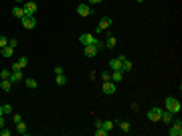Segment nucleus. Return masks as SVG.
Wrapping results in <instances>:
<instances>
[{
    "instance_id": "nucleus-1",
    "label": "nucleus",
    "mask_w": 182,
    "mask_h": 136,
    "mask_svg": "<svg viewBox=\"0 0 182 136\" xmlns=\"http://www.w3.org/2000/svg\"><path fill=\"white\" fill-rule=\"evenodd\" d=\"M166 110L172 112V114H180L182 106H180V102H178L176 98H166Z\"/></svg>"
},
{
    "instance_id": "nucleus-2",
    "label": "nucleus",
    "mask_w": 182,
    "mask_h": 136,
    "mask_svg": "<svg viewBox=\"0 0 182 136\" xmlns=\"http://www.w3.org/2000/svg\"><path fill=\"white\" fill-rule=\"evenodd\" d=\"M22 10H24V16H34L37 10H39V6L34 4V0H27V2L22 4Z\"/></svg>"
},
{
    "instance_id": "nucleus-3",
    "label": "nucleus",
    "mask_w": 182,
    "mask_h": 136,
    "mask_svg": "<svg viewBox=\"0 0 182 136\" xmlns=\"http://www.w3.org/2000/svg\"><path fill=\"white\" fill-rule=\"evenodd\" d=\"M79 41H81V45L85 47V45H95V43H97V39H95L93 35L85 33V35H81V37H79Z\"/></svg>"
},
{
    "instance_id": "nucleus-4",
    "label": "nucleus",
    "mask_w": 182,
    "mask_h": 136,
    "mask_svg": "<svg viewBox=\"0 0 182 136\" xmlns=\"http://www.w3.org/2000/svg\"><path fill=\"white\" fill-rule=\"evenodd\" d=\"M111 18H109V16H103V18H101L99 21V25H97V31H95V33H101V31H105V28H109L111 27Z\"/></svg>"
},
{
    "instance_id": "nucleus-5",
    "label": "nucleus",
    "mask_w": 182,
    "mask_h": 136,
    "mask_svg": "<svg viewBox=\"0 0 182 136\" xmlns=\"http://www.w3.org/2000/svg\"><path fill=\"white\" fill-rule=\"evenodd\" d=\"M10 81H12V83L24 81V75H22V69H12V73H10Z\"/></svg>"
},
{
    "instance_id": "nucleus-6",
    "label": "nucleus",
    "mask_w": 182,
    "mask_h": 136,
    "mask_svg": "<svg viewBox=\"0 0 182 136\" xmlns=\"http://www.w3.org/2000/svg\"><path fill=\"white\" fill-rule=\"evenodd\" d=\"M168 134L170 136H180L182 134V122H180V120H176V122L172 124V128L168 130Z\"/></svg>"
},
{
    "instance_id": "nucleus-7",
    "label": "nucleus",
    "mask_w": 182,
    "mask_h": 136,
    "mask_svg": "<svg viewBox=\"0 0 182 136\" xmlns=\"http://www.w3.org/2000/svg\"><path fill=\"white\" fill-rule=\"evenodd\" d=\"M160 114H162V108H152V110H148V120H152V122H158V120H160Z\"/></svg>"
},
{
    "instance_id": "nucleus-8",
    "label": "nucleus",
    "mask_w": 182,
    "mask_h": 136,
    "mask_svg": "<svg viewBox=\"0 0 182 136\" xmlns=\"http://www.w3.org/2000/svg\"><path fill=\"white\" fill-rule=\"evenodd\" d=\"M77 14L79 16H91V6L89 4H79L77 6Z\"/></svg>"
},
{
    "instance_id": "nucleus-9",
    "label": "nucleus",
    "mask_w": 182,
    "mask_h": 136,
    "mask_svg": "<svg viewBox=\"0 0 182 136\" xmlns=\"http://www.w3.org/2000/svg\"><path fill=\"white\" fill-rule=\"evenodd\" d=\"M22 27L24 28H34L37 27V18H34V16H24V18H22Z\"/></svg>"
},
{
    "instance_id": "nucleus-10",
    "label": "nucleus",
    "mask_w": 182,
    "mask_h": 136,
    "mask_svg": "<svg viewBox=\"0 0 182 136\" xmlns=\"http://www.w3.org/2000/svg\"><path fill=\"white\" fill-rule=\"evenodd\" d=\"M103 94H115V83L113 81H103Z\"/></svg>"
},
{
    "instance_id": "nucleus-11",
    "label": "nucleus",
    "mask_w": 182,
    "mask_h": 136,
    "mask_svg": "<svg viewBox=\"0 0 182 136\" xmlns=\"http://www.w3.org/2000/svg\"><path fill=\"white\" fill-rule=\"evenodd\" d=\"M83 53H85V57H95V55H97V47H95V45H85Z\"/></svg>"
},
{
    "instance_id": "nucleus-12",
    "label": "nucleus",
    "mask_w": 182,
    "mask_h": 136,
    "mask_svg": "<svg viewBox=\"0 0 182 136\" xmlns=\"http://www.w3.org/2000/svg\"><path fill=\"white\" fill-rule=\"evenodd\" d=\"M172 116H174L172 112H168V110H162L160 120H162V122H166V124H170V122H172Z\"/></svg>"
},
{
    "instance_id": "nucleus-13",
    "label": "nucleus",
    "mask_w": 182,
    "mask_h": 136,
    "mask_svg": "<svg viewBox=\"0 0 182 136\" xmlns=\"http://www.w3.org/2000/svg\"><path fill=\"white\" fill-rule=\"evenodd\" d=\"M12 53H14V49L12 47H2L0 49V57H4V59H8V57H12Z\"/></svg>"
},
{
    "instance_id": "nucleus-14",
    "label": "nucleus",
    "mask_w": 182,
    "mask_h": 136,
    "mask_svg": "<svg viewBox=\"0 0 182 136\" xmlns=\"http://www.w3.org/2000/svg\"><path fill=\"white\" fill-rule=\"evenodd\" d=\"M27 65H28V59H27V57H20L18 61H16V63L12 65V69H24Z\"/></svg>"
},
{
    "instance_id": "nucleus-15",
    "label": "nucleus",
    "mask_w": 182,
    "mask_h": 136,
    "mask_svg": "<svg viewBox=\"0 0 182 136\" xmlns=\"http://www.w3.org/2000/svg\"><path fill=\"white\" fill-rule=\"evenodd\" d=\"M0 89L8 94V91L12 89V81H10V79H2V81H0Z\"/></svg>"
},
{
    "instance_id": "nucleus-16",
    "label": "nucleus",
    "mask_w": 182,
    "mask_h": 136,
    "mask_svg": "<svg viewBox=\"0 0 182 136\" xmlns=\"http://www.w3.org/2000/svg\"><path fill=\"white\" fill-rule=\"evenodd\" d=\"M109 69H111V71H117V69H120V71H121V61L117 59V57L109 61Z\"/></svg>"
},
{
    "instance_id": "nucleus-17",
    "label": "nucleus",
    "mask_w": 182,
    "mask_h": 136,
    "mask_svg": "<svg viewBox=\"0 0 182 136\" xmlns=\"http://www.w3.org/2000/svg\"><path fill=\"white\" fill-rule=\"evenodd\" d=\"M132 67H134V65H132V61H129V59H123V61H121V71H123V73H129V71H132Z\"/></svg>"
},
{
    "instance_id": "nucleus-18",
    "label": "nucleus",
    "mask_w": 182,
    "mask_h": 136,
    "mask_svg": "<svg viewBox=\"0 0 182 136\" xmlns=\"http://www.w3.org/2000/svg\"><path fill=\"white\" fill-rule=\"evenodd\" d=\"M12 14L16 16V18H20V21L24 18V10H22V6H14L12 8Z\"/></svg>"
},
{
    "instance_id": "nucleus-19",
    "label": "nucleus",
    "mask_w": 182,
    "mask_h": 136,
    "mask_svg": "<svg viewBox=\"0 0 182 136\" xmlns=\"http://www.w3.org/2000/svg\"><path fill=\"white\" fill-rule=\"evenodd\" d=\"M24 83H27L28 89H37V85H39V83H37V79H33V77H27V79H24Z\"/></svg>"
},
{
    "instance_id": "nucleus-20",
    "label": "nucleus",
    "mask_w": 182,
    "mask_h": 136,
    "mask_svg": "<svg viewBox=\"0 0 182 136\" xmlns=\"http://www.w3.org/2000/svg\"><path fill=\"white\" fill-rule=\"evenodd\" d=\"M16 132H18V134H28L27 124H24V122H18V124H16Z\"/></svg>"
},
{
    "instance_id": "nucleus-21",
    "label": "nucleus",
    "mask_w": 182,
    "mask_h": 136,
    "mask_svg": "<svg viewBox=\"0 0 182 136\" xmlns=\"http://www.w3.org/2000/svg\"><path fill=\"white\" fill-rule=\"evenodd\" d=\"M121 79H123V71H120V69H117V71H113V75H111V81H121Z\"/></svg>"
},
{
    "instance_id": "nucleus-22",
    "label": "nucleus",
    "mask_w": 182,
    "mask_h": 136,
    "mask_svg": "<svg viewBox=\"0 0 182 136\" xmlns=\"http://www.w3.org/2000/svg\"><path fill=\"white\" fill-rule=\"evenodd\" d=\"M115 45H117V39H115V37H107V41H105V47H107V49H113Z\"/></svg>"
},
{
    "instance_id": "nucleus-23",
    "label": "nucleus",
    "mask_w": 182,
    "mask_h": 136,
    "mask_svg": "<svg viewBox=\"0 0 182 136\" xmlns=\"http://www.w3.org/2000/svg\"><path fill=\"white\" fill-rule=\"evenodd\" d=\"M55 81H57V85H65V81H67V79H65V73H59Z\"/></svg>"
},
{
    "instance_id": "nucleus-24",
    "label": "nucleus",
    "mask_w": 182,
    "mask_h": 136,
    "mask_svg": "<svg viewBox=\"0 0 182 136\" xmlns=\"http://www.w3.org/2000/svg\"><path fill=\"white\" fill-rule=\"evenodd\" d=\"M101 128H105L109 132V130H113V122H111V120H103V126H101Z\"/></svg>"
},
{
    "instance_id": "nucleus-25",
    "label": "nucleus",
    "mask_w": 182,
    "mask_h": 136,
    "mask_svg": "<svg viewBox=\"0 0 182 136\" xmlns=\"http://www.w3.org/2000/svg\"><path fill=\"white\" fill-rule=\"evenodd\" d=\"M120 128L123 130V132H129V122H128V120H121V122H120Z\"/></svg>"
},
{
    "instance_id": "nucleus-26",
    "label": "nucleus",
    "mask_w": 182,
    "mask_h": 136,
    "mask_svg": "<svg viewBox=\"0 0 182 136\" xmlns=\"http://www.w3.org/2000/svg\"><path fill=\"white\" fill-rule=\"evenodd\" d=\"M10 73H12L10 69H2V71H0V77H2V79H10Z\"/></svg>"
},
{
    "instance_id": "nucleus-27",
    "label": "nucleus",
    "mask_w": 182,
    "mask_h": 136,
    "mask_svg": "<svg viewBox=\"0 0 182 136\" xmlns=\"http://www.w3.org/2000/svg\"><path fill=\"white\" fill-rule=\"evenodd\" d=\"M107 134H109V132L105 128H97V130H95V136H107Z\"/></svg>"
},
{
    "instance_id": "nucleus-28",
    "label": "nucleus",
    "mask_w": 182,
    "mask_h": 136,
    "mask_svg": "<svg viewBox=\"0 0 182 136\" xmlns=\"http://www.w3.org/2000/svg\"><path fill=\"white\" fill-rule=\"evenodd\" d=\"M6 45H8V37L0 35V49H2V47H6Z\"/></svg>"
},
{
    "instance_id": "nucleus-29",
    "label": "nucleus",
    "mask_w": 182,
    "mask_h": 136,
    "mask_svg": "<svg viewBox=\"0 0 182 136\" xmlns=\"http://www.w3.org/2000/svg\"><path fill=\"white\" fill-rule=\"evenodd\" d=\"M101 79H103V81H111V73H109V71H103V73H101Z\"/></svg>"
},
{
    "instance_id": "nucleus-30",
    "label": "nucleus",
    "mask_w": 182,
    "mask_h": 136,
    "mask_svg": "<svg viewBox=\"0 0 182 136\" xmlns=\"http://www.w3.org/2000/svg\"><path fill=\"white\" fill-rule=\"evenodd\" d=\"M2 110H4V114H12V112H14L10 104H4V106H2Z\"/></svg>"
},
{
    "instance_id": "nucleus-31",
    "label": "nucleus",
    "mask_w": 182,
    "mask_h": 136,
    "mask_svg": "<svg viewBox=\"0 0 182 136\" xmlns=\"http://www.w3.org/2000/svg\"><path fill=\"white\" fill-rule=\"evenodd\" d=\"M12 120H14V124H18V122H22V116H20V114H14Z\"/></svg>"
},
{
    "instance_id": "nucleus-32",
    "label": "nucleus",
    "mask_w": 182,
    "mask_h": 136,
    "mask_svg": "<svg viewBox=\"0 0 182 136\" xmlns=\"http://www.w3.org/2000/svg\"><path fill=\"white\" fill-rule=\"evenodd\" d=\"M8 47H16V39H8Z\"/></svg>"
},
{
    "instance_id": "nucleus-33",
    "label": "nucleus",
    "mask_w": 182,
    "mask_h": 136,
    "mask_svg": "<svg viewBox=\"0 0 182 136\" xmlns=\"http://www.w3.org/2000/svg\"><path fill=\"white\" fill-rule=\"evenodd\" d=\"M0 134H2V136H10V130H6V128H0Z\"/></svg>"
},
{
    "instance_id": "nucleus-34",
    "label": "nucleus",
    "mask_w": 182,
    "mask_h": 136,
    "mask_svg": "<svg viewBox=\"0 0 182 136\" xmlns=\"http://www.w3.org/2000/svg\"><path fill=\"white\" fill-rule=\"evenodd\" d=\"M101 126H103V120H99V118H97V120H95V128H101Z\"/></svg>"
},
{
    "instance_id": "nucleus-35",
    "label": "nucleus",
    "mask_w": 182,
    "mask_h": 136,
    "mask_svg": "<svg viewBox=\"0 0 182 136\" xmlns=\"http://www.w3.org/2000/svg\"><path fill=\"white\" fill-rule=\"evenodd\" d=\"M59 73H63V67H61V65H57V67H55V75H59Z\"/></svg>"
},
{
    "instance_id": "nucleus-36",
    "label": "nucleus",
    "mask_w": 182,
    "mask_h": 136,
    "mask_svg": "<svg viewBox=\"0 0 182 136\" xmlns=\"http://www.w3.org/2000/svg\"><path fill=\"white\" fill-rule=\"evenodd\" d=\"M0 128H4V118L0 116Z\"/></svg>"
},
{
    "instance_id": "nucleus-37",
    "label": "nucleus",
    "mask_w": 182,
    "mask_h": 136,
    "mask_svg": "<svg viewBox=\"0 0 182 136\" xmlns=\"http://www.w3.org/2000/svg\"><path fill=\"white\" fill-rule=\"evenodd\" d=\"M89 4H99V0H89Z\"/></svg>"
},
{
    "instance_id": "nucleus-38",
    "label": "nucleus",
    "mask_w": 182,
    "mask_h": 136,
    "mask_svg": "<svg viewBox=\"0 0 182 136\" xmlns=\"http://www.w3.org/2000/svg\"><path fill=\"white\" fill-rule=\"evenodd\" d=\"M2 114H4V110H2V106H0V116H2Z\"/></svg>"
},
{
    "instance_id": "nucleus-39",
    "label": "nucleus",
    "mask_w": 182,
    "mask_h": 136,
    "mask_svg": "<svg viewBox=\"0 0 182 136\" xmlns=\"http://www.w3.org/2000/svg\"><path fill=\"white\" fill-rule=\"evenodd\" d=\"M16 2H22V4H24V2H27V0H16Z\"/></svg>"
},
{
    "instance_id": "nucleus-40",
    "label": "nucleus",
    "mask_w": 182,
    "mask_h": 136,
    "mask_svg": "<svg viewBox=\"0 0 182 136\" xmlns=\"http://www.w3.org/2000/svg\"><path fill=\"white\" fill-rule=\"evenodd\" d=\"M136 2H140V4H142V2H144V0H136Z\"/></svg>"
},
{
    "instance_id": "nucleus-41",
    "label": "nucleus",
    "mask_w": 182,
    "mask_h": 136,
    "mask_svg": "<svg viewBox=\"0 0 182 136\" xmlns=\"http://www.w3.org/2000/svg\"><path fill=\"white\" fill-rule=\"evenodd\" d=\"M99 2H103V0H99Z\"/></svg>"
}]
</instances>
